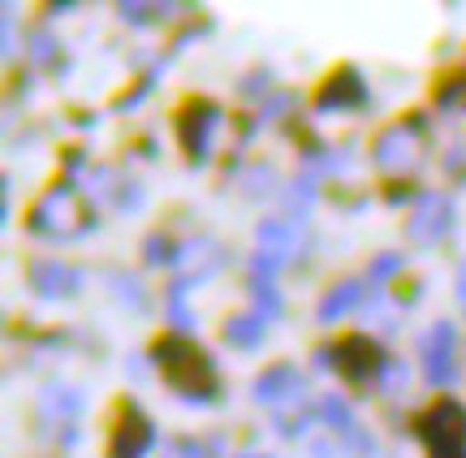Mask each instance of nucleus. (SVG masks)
I'll use <instances>...</instances> for the list:
<instances>
[{
	"mask_svg": "<svg viewBox=\"0 0 466 458\" xmlns=\"http://www.w3.org/2000/svg\"><path fill=\"white\" fill-rule=\"evenodd\" d=\"M151 355L160 363V372L173 390L190 398V402H212L220 393V376H217V363L203 355L199 346H190L182 338H160L151 346Z\"/></svg>",
	"mask_w": 466,
	"mask_h": 458,
	"instance_id": "f257e3e1",
	"label": "nucleus"
},
{
	"mask_svg": "<svg viewBox=\"0 0 466 458\" xmlns=\"http://www.w3.org/2000/svg\"><path fill=\"white\" fill-rule=\"evenodd\" d=\"M86 225H96V217H91V208L83 204V195L69 178H61L31 212V229L48 238H78L86 234Z\"/></svg>",
	"mask_w": 466,
	"mask_h": 458,
	"instance_id": "f03ea898",
	"label": "nucleus"
},
{
	"mask_svg": "<svg viewBox=\"0 0 466 458\" xmlns=\"http://www.w3.org/2000/svg\"><path fill=\"white\" fill-rule=\"evenodd\" d=\"M319 363H329L350 385H371L389 368V355L380 351V341H371L367 333H354V338H341L337 346H319Z\"/></svg>",
	"mask_w": 466,
	"mask_h": 458,
	"instance_id": "7ed1b4c3",
	"label": "nucleus"
},
{
	"mask_svg": "<svg viewBox=\"0 0 466 458\" xmlns=\"http://www.w3.org/2000/svg\"><path fill=\"white\" fill-rule=\"evenodd\" d=\"M419 437L428 442L432 458H466V407L453 398H441L432 411L419 415Z\"/></svg>",
	"mask_w": 466,
	"mask_h": 458,
	"instance_id": "20e7f679",
	"label": "nucleus"
},
{
	"mask_svg": "<svg viewBox=\"0 0 466 458\" xmlns=\"http://www.w3.org/2000/svg\"><path fill=\"white\" fill-rule=\"evenodd\" d=\"M419 126L423 121L410 117V121H398V126H389L380 138H376V148H371V160H376V169L380 173H415L423 165V135H419Z\"/></svg>",
	"mask_w": 466,
	"mask_h": 458,
	"instance_id": "39448f33",
	"label": "nucleus"
},
{
	"mask_svg": "<svg viewBox=\"0 0 466 458\" xmlns=\"http://www.w3.org/2000/svg\"><path fill=\"white\" fill-rule=\"evenodd\" d=\"M419 355H423V376L432 385H450L453 372H458V341H453V324L436 321L423 341H419Z\"/></svg>",
	"mask_w": 466,
	"mask_h": 458,
	"instance_id": "423d86ee",
	"label": "nucleus"
},
{
	"mask_svg": "<svg viewBox=\"0 0 466 458\" xmlns=\"http://www.w3.org/2000/svg\"><path fill=\"white\" fill-rule=\"evenodd\" d=\"M220 126V108L212 100H190L177 117V135H182V148L190 160H208L212 152V135Z\"/></svg>",
	"mask_w": 466,
	"mask_h": 458,
	"instance_id": "0eeeda50",
	"label": "nucleus"
},
{
	"mask_svg": "<svg viewBox=\"0 0 466 458\" xmlns=\"http://www.w3.org/2000/svg\"><path fill=\"white\" fill-rule=\"evenodd\" d=\"M453 225V204L445 195H423L415 204V212L406 217V238L415 242V247H436L441 238L450 234Z\"/></svg>",
	"mask_w": 466,
	"mask_h": 458,
	"instance_id": "6e6552de",
	"label": "nucleus"
},
{
	"mask_svg": "<svg viewBox=\"0 0 466 458\" xmlns=\"http://www.w3.org/2000/svg\"><path fill=\"white\" fill-rule=\"evenodd\" d=\"M26 277H31L35 294H44V299H66L83 286V269H69L61 260H31Z\"/></svg>",
	"mask_w": 466,
	"mask_h": 458,
	"instance_id": "1a4fd4ad",
	"label": "nucleus"
},
{
	"mask_svg": "<svg viewBox=\"0 0 466 458\" xmlns=\"http://www.w3.org/2000/svg\"><path fill=\"white\" fill-rule=\"evenodd\" d=\"M367 100V87L354 69H337L329 83L319 87V113H354L363 108Z\"/></svg>",
	"mask_w": 466,
	"mask_h": 458,
	"instance_id": "9d476101",
	"label": "nucleus"
},
{
	"mask_svg": "<svg viewBox=\"0 0 466 458\" xmlns=\"http://www.w3.org/2000/svg\"><path fill=\"white\" fill-rule=\"evenodd\" d=\"M151 445H156L151 420L143 411L126 407V415H121V424H116V433H113V458H143Z\"/></svg>",
	"mask_w": 466,
	"mask_h": 458,
	"instance_id": "9b49d317",
	"label": "nucleus"
},
{
	"mask_svg": "<svg viewBox=\"0 0 466 458\" xmlns=\"http://www.w3.org/2000/svg\"><path fill=\"white\" fill-rule=\"evenodd\" d=\"M302 393V376L294 363H272L259 381H255V398L259 402H281V398H299Z\"/></svg>",
	"mask_w": 466,
	"mask_h": 458,
	"instance_id": "f8f14e48",
	"label": "nucleus"
},
{
	"mask_svg": "<svg viewBox=\"0 0 466 458\" xmlns=\"http://www.w3.org/2000/svg\"><path fill=\"white\" fill-rule=\"evenodd\" d=\"M367 299V281H341L337 290H329L324 294V303H319V321H341V311H350V307H359Z\"/></svg>",
	"mask_w": 466,
	"mask_h": 458,
	"instance_id": "ddd939ff",
	"label": "nucleus"
},
{
	"mask_svg": "<svg viewBox=\"0 0 466 458\" xmlns=\"http://www.w3.org/2000/svg\"><path fill=\"white\" fill-rule=\"evenodd\" d=\"M264 321H268V316H259V311H247V316H233V321L225 324V338H229L233 346H242V351H250V346H259V341H264Z\"/></svg>",
	"mask_w": 466,
	"mask_h": 458,
	"instance_id": "4468645a",
	"label": "nucleus"
},
{
	"mask_svg": "<svg viewBox=\"0 0 466 458\" xmlns=\"http://www.w3.org/2000/svg\"><path fill=\"white\" fill-rule=\"evenodd\" d=\"M319 415H324V424H333L337 433H354V424H350V407L341 402V398H333V393L319 402Z\"/></svg>",
	"mask_w": 466,
	"mask_h": 458,
	"instance_id": "2eb2a0df",
	"label": "nucleus"
},
{
	"mask_svg": "<svg viewBox=\"0 0 466 458\" xmlns=\"http://www.w3.org/2000/svg\"><path fill=\"white\" fill-rule=\"evenodd\" d=\"M462 100H466V74L450 78V83L436 91V108H441V113H458V104Z\"/></svg>",
	"mask_w": 466,
	"mask_h": 458,
	"instance_id": "dca6fc26",
	"label": "nucleus"
},
{
	"mask_svg": "<svg viewBox=\"0 0 466 458\" xmlns=\"http://www.w3.org/2000/svg\"><path fill=\"white\" fill-rule=\"evenodd\" d=\"M173 260H182V251H173L168 238H147V264H173Z\"/></svg>",
	"mask_w": 466,
	"mask_h": 458,
	"instance_id": "f3484780",
	"label": "nucleus"
},
{
	"mask_svg": "<svg viewBox=\"0 0 466 458\" xmlns=\"http://www.w3.org/2000/svg\"><path fill=\"white\" fill-rule=\"evenodd\" d=\"M393 269H401V255H380L376 260V277H389Z\"/></svg>",
	"mask_w": 466,
	"mask_h": 458,
	"instance_id": "a211bd4d",
	"label": "nucleus"
},
{
	"mask_svg": "<svg viewBox=\"0 0 466 458\" xmlns=\"http://www.w3.org/2000/svg\"><path fill=\"white\" fill-rule=\"evenodd\" d=\"M182 458H208V450L199 442H182Z\"/></svg>",
	"mask_w": 466,
	"mask_h": 458,
	"instance_id": "6ab92c4d",
	"label": "nucleus"
},
{
	"mask_svg": "<svg viewBox=\"0 0 466 458\" xmlns=\"http://www.w3.org/2000/svg\"><path fill=\"white\" fill-rule=\"evenodd\" d=\"M458 299H462V307H466V260H462V269H458Z\"/></svg>",
	"mask_w": 466,
	"mask_h": 458,
	"instance_id": "aec40b11",
	"label": "nucleus"
},
{
	"mask_svg": "<svg viewBox=\"0 0 466 458\" xmlns=\"http://www.w3.org/2000/svg\"><path fill=\"white\" fill-rule=\"evenodd\" d=\"M255 458H264V454H255Z\"/></svg>",
	"mask_w": 466,
	"mask_h": 458,
	"instance_id": "412c9836",
	"label": "nucleus"
}]
</instances>
